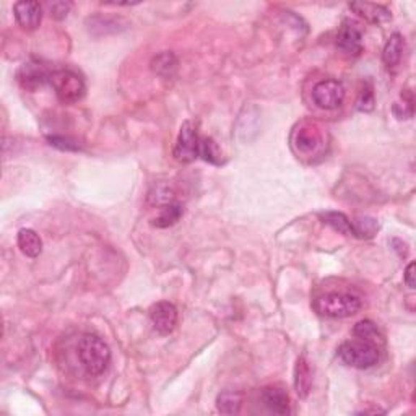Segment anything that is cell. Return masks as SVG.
Here are the masks:
<instances>
[{"label":"cell","instance_id":"7402d4cb","mask_svg":"<svg viewBox=\"0 0 416 416\" xmlns=\"http://www.w3.org/2000/svg\"><path fill=\"white\" fill-rule=\"evenodd\" d=\"M353 228H354L356 238H372V236L377 233L379 225L374 218H369V216H359V218H356V221L353 223Z\"/></svg>","mask_w":416,"mask_h":416},{"label":"cell","instance_id":"7a4b0ae2","mask_svg":"<svg viewBox=\"0 0 416 416\" xmlns=\"http://www.w3.org/2000/svg\"><path fill=\"white\" fill-rule=\"evenodd\" d=\"M312 308L321 316L345 319L354 316L361 309V299L350 293H327L314 299Z\"/></svg>","mask_w":416,"mask_h":416},{"label":"cell","instance_id":"4316f807","mask_svg":"<svg viewBox=\"0 0 416 416\" xmlns=\"http://www.w3.org/2000/svg\"><path fill=\"white\" fill-rule=\"evenodd\" d=\"M72 3L70 2H54L49 3V13L54 20H64L70 12Z\"/></svg>","mask_w":416,"mask_h":416},{"label":"cell","instance_id":"484cf974","mask_svg":"<svg viewBox=\"0 0 416 416\" xmlns=\"http://www.w3.org/2000/svg\"><path fill=\"white\" fill-rule=\"evenodd\" d=\"M48 142L55 148H61V150H68V151L80 150V145H78L75 140H72V138H68V137L53 135V137H48Z\"/></svg>","mask_w":416,"mask_h":416},{"label":"cell","instance_id":"d6986e66","mask_svg":"<svg viewBox=\"0 0 416 416\" xmlns=\"http://www.w3.org/2000/svg\"><path fill=\"white\" fill-rule=\"evenodd\" d=\"M176 68H178V57L174 53H168V50L155 55L153 61H151V70L161 77L174 75Z\"/></svg>","mask_w":416,"mask_h":416},{"label":"cell","instance_id":"8fae6325","mask_svg":"<svg viewBox=\"0 0 416 416\" xmlns=\"http://www.w3.org/2000/svg\"><path fill=\"white\" fill-rule=\"evenodd\" d=\"M49 73L39 64H25L18 72V82L25 90H36V88L49 82Z\"/></svg>","mask_w":416,"mask_h":416},{"label":"cell","instance_id":"44dd1931","mask_svg":"<svg viewBox=\"0 0 416 416\" xmlns=\"http://www.w3.org/2000/svg\"><path fill=\"white\" fill-rule=\"evenodd\" d=\"M321 218L323 220V223L329 225L335 231H339L340 234L354 236L353 223L343 214H340V211H325V214L321 215Z\"/></svg>","mask_w":416,"mask_h":416},{"label":"cell","instance_id":"e0dca14e","mask_svg":"<svg viewBox=\"0 0 416 416\" xmlns=\"http://www.w3.org/2000/svg\"><path fill=\"white\" fill-rule=\"evenodd\" d=\"M182 215H184V208L181 203L178 202L166 203V205L161 207L158 216L153 220V226H156V228H169V226L178 223V221L182 218Z\"/></svg>","mask_w":416,"mask_h":416},{"label":"cell","instance_id":"cb8c5ba5","mask_svg":"<svg viewBox=\"0 0 416 416\" xmlns=\"http://www.w3.org/2000/svg\"><path fill=\"white\" fill-rule=\"evenodd\" d=\"M401 100L404 103H395L394 106V113L399 119H411L413 117V95H411L410 90H405L401 93Z\"/></svg>","mask_w":416,"mask_h":416},{"label":"cell","instance_id":"9a60e30c","mask_svg":"<svg viewBox=\"0 0 416 416\" xmlns=\"http://www.w3.org/2000/svg\"><path fill=\"white\" fill-rule=\"evenodd\" d=\"M294 387L301 399H306L312 387V371L306 356H299L294 368Z\"/></svg>","mask_w":416,"mask_h":416},{"label":"cell","instance_id":"ffe728a7","mask_svg":"<svg viewBox=\"0 0 416 416\" xmlns=\"http://www.w3.org/2000/svg\"><path fill=\"white\" fill-rule=\"evenodd\" d=\"M243 406V394L239 392H223L216 399V408L223 415H238Z\"/></svg>","mask_w":416,"mask_h":416},{"label":"cell","instance_id":"52a82bcc","mask_svg":"<svg viewBox=\"0 0 416 416\" xmlns=\"http://www.w3.org/2000/svg\"><path fill=\"white\" fill-rule=\"evenodd\" d=\"M150 319L153 329L161 335L173 334L178 325V309L173 303L160 301L151 306Z\"/></svg>","mask_w":416,"mask_h":416},{"label":"cell","instance_id":"8992f818","mask_svg":"<svg viewBox=\"0 0 416 416\" xmlns=\"http://www.w3.org/2000/svg\"><path fill=\"white\" fill-rule=\"evenodd\" d=\"M345 88L337 80H322L312 88V101L321 109H337L343 104Z\"/></svg>","mask_w":416,"mask_h":416},{"label":"cell","instance_id":"6da1fadb","mask_svg":"<svg viewBox=\"0 0 416 416\" xmlns=\"http://www.w3.org/2000/svg\"><path fill=\"white\" fill-rule=\"evenodd\" d=\"M77 354L83 369L88 376L98 377L109 366L111 350L98 335L86 334L83 335L77 346Z\"/></svg>","mask_w":416,"mask_h":416},{"label":"cell","instance_id":"4fadbf2b","mask_svg":"<svg viewBox=\"0 0 416 416\" xmlns=\"http://www.w3.org/2000/svg\"><path fill=\"white\" fill-rule=\"evenodd\" d=\"M351 10H354L359 17H363L364 20L374 25H381L384 21H389L392 15L386 7L376 6V3H368V2H353L350 3Z\"/></svg>","mask_w":416,"mask_h":416},{"label":"cell","instance_id":"603a6c76","mask_svg":"<svg viewBox=\"0 0 416 416\" xmlns=\"http://www.w3.org/2000/svg\"><path fill=\"white\" fill-rule=\"evenodd\" d=\"M200 156L211 164H221V151L214 138L207 137L200 140Z\"/></svg>","mask_w":416,"mask_h":416},{"label":"cell","instance_id":"ac0fdd59","mask_svg":"<svg viewBox=\"0 0 416 416\" xmlns=\"http://www.w3.org/2000/svg\"><path fill=\"white\" fill-rule=\"evenodd\" d=\"M353 334L358 340H363V341H368V343H372V345H382L384 343V337L381 332H379L377 325L371 321H361L358 322L354 325L353 329Z\"/></svg>","mask_w":416,"mask_h":416},{"label":"cell","instance_id":"277c9868","mask_svg":"<svg viewBox=\"0 0 416 416\" xmlns=\"http://www.w3.org/2000/svg\"><path fill=\"white\" fill-rule=\"evenodd\" d=\"M49 83L55 96L64 104H75L85 96L86 86L83 78L73 70H54L49 73Z\"/></svg>","mask_w":416,"mask_h":416},{"label":"cell","instance_id":"2e32d148","mask_svg":"<svg viewBox=\"0 0 416 416\" xmlns=\"http://www.w3.org/2000/svg\"><path fill=\"white\" fill-rule=\"evenodd\" d=\"M401 55H404V38H401V35L395 33L387 39L386 46H384L382 61L387 67H395L401 61Z\"/></svg>","mask_w":416,"mask_h":416},{"label":"cell","instance_id":"9c48e42d","mask_svg":"<svg viewBox=\"0 0 416 416\" xmlns=\"http://www.w3.org/2000/svg\"><path fill=\"white\" fill-rule=\"evenodd\" d=\"M293 143L299 153H303V155L317 153L319 148L323 145L322 133L316 126H311V124H303V126L294 132Z\"/></svg>","mask_w":416,"mask_h":416},{"label":"cell","instance_id":"7c38bea8","mask_svg":"<svg viewBox=\"0 0 416 416\" xmlns=\"http://www.w3.org/2000/svg\"><path fill=\"white\" fill-rule=\"evenodd\" d=\"M262 401L272 413L288 415L291 411L290 397L280 387H267L262 390Z\"/></svg>","mask_w":416,"mask_h":416},{"label":"cell","instance_id":"5b68a950","mask_svg":"<svg viewBox=\"0 0 416 416\" xmlns=\"http://www.w3.org/2000/svg\"><path fill=\"white\" fill-rule=\"evenodd\" d=\"M200 156V138L197 127L191 121H186L179 131L174 146V158L181 163H192Z\"/></svg>","mask_w":416,"mask_h":416},{"label":"cell","instance_id":"5bb4252c","mask_svg":"<svg viewBox=\"0 0 416 416\" xmlns=\"http://www.w3.org/2000/svg\"><path fill=\"white\" fill-rule=\"evenodd\" d=\"M17 243L20 251L30 258L39 257V254L43 252V239L39 238V234L35 229L23 228L18 231Z\"/></svg>","mask_w":416,"mask_h":416},{"label":"cell","instance_id":"83f0119b","mask_svg":"<svg viewBox=\"0 0 416 416\" xmlns=\"http://www.w3.org/2000/svg\"><path fill=\"white\" fill-rule=\"evenodd\" d=\"M404 280L408 288H411V290L415 288V262L408 263V267H406V270H405Z\"/></svg>","mask_w":416,"mask_h":416},{"label":"cell","instance_id":"ba28073f","mask_svg":"<svg viewBox=\"0 0 416 416\" xmlns=\"http://www.w3.org/2000/svg\"><path fill=\"white\" fill-rule=\"evenodd\" d=\"M13 13H15L18 25L26 31L36 30L41 25V20H43V7L39 6V2H35V0L17 2L13 6Z\"/></svg>","mask_w":416,"mask_h":416},{"label":"cell","instance_id":"d4e9b609","mask_svg":"<svg viewBox=\"0 0 416 416\" xmlns=\"http://www.w3.org/2000/svg\"><path fill=\"white\" fill-rule=\"evenodd\" d=\"M374 104H376V100H374V91L371 85H364L361 90V93L358 96V101H356V108L363 113H369V111L374 109Z\"/></svg>","mask_w":416,"mask_h":416},{"label":"cell","instance_id":"30bf717a","mask_svg":"<svg viewBox=\"0 0 416 416\" xmlns=\"http://www.w3.org/2000/svg\"><path fill=\"white\" fill-rule=\"evenodd\" d=\"M337 48L345 55H359L363 50V35L353 23H343L337 36Z\"/></svg>","mask_w":416,"mask_h":416},{"label":"cell","instance_id":"3957f363","mask_svg":"<svg viewBox=\"0 0 416 416\" xmlns=\"http://www.w3.org/2000/svg\"><path fill=\"white\" fill-rule=\"evenodd\" d=\"M339 356L345 364L356 369H369L376 366L381 358L377 345L363 340H350L340 345Z\"/></svg>","mask_w":416,"mask_h":416}]
</instances>
